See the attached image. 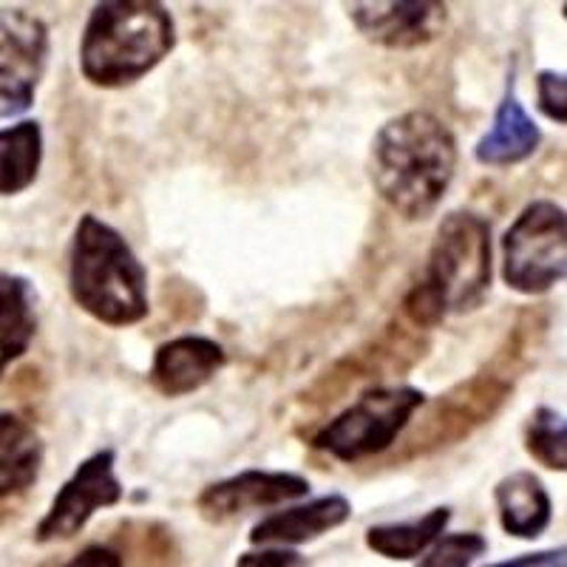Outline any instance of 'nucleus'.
I'll return each instance as SVG.
<instances>
[{
  "mask_svg": "<svg viewBox=\"0 0 567 567\" xmlns=\"http://www.w3.org/2000/svg\"><path fill=\"white\" fill-rule=\"evenodd\" d=\"M69 292L80 310L105 327H131L148 316V270L125 236L94 213L74 227Z\"/></svg>",
  "mask_w": 567,
  "mask_h": 567,
  "instance_id": "2",
  "label": "nucleus"
},
{
  "mask_svg": "<svg viewBox=\"0 0 567 567\" xmlns=\"http://www.w3.org/2000/svg\"><path fill=\"white\" fill-rule=\"evenodd\" d=\"M514 383L505 381L503 374L480 372L468 383H460L449 394L437 400L425 417L423 429L412 437L420 452L429 445H445L449 440H457L477 429L480 423L494 417V412L505 403Z\"/></svg>",
  "mask_w": 567,
  "mask_h": 567,
  "instance_id": "11",
  "label": "nucleus"
},
{
  "mask_svg": "<svg viewBox=\"0 0 567 567\" xmlns=\"http://www.w3.org/2000/svg\"><path fill=\"white\" fill-rule=\"evenodd\" d=\"M310 494V480L292 471H241L236 477L207 485L196 496V508L207 523H227L247 511L276 508Z\"/></svg>",
  "mask_w": 567,
  "mask_h": 567,
  "instance_id": "10",
  "label": "nucleus"
},
{
  "mask_svg": "<svg viewBox=\"0 0 567 567\" xmlns=\"http://www.w3.org/2000/svg\"><path fill=\"white\" fill-rule=\"evenodd\" d=\"M38 336V296L29 278L0 272V378Z\"/></svg>",
  "mask_w": 567,
  "mask_h": 567,
  "instance_id": "17",
  "label": "nucleus"
},
{
  "mask_svg": "<svg viewBox=\"0 0 567 567\" xmlns=\"http://www.w3.org/2000/svg\"><path fill=\"white\" fill-rule=\"evenodd\" d=\"M491 290V225L468 210L449 213L437 227L429 261L406 296L417 327H437L452 312L477 310Z\"/></svg>",
  "mask_w": 567,
  "mask_h": 567,
  "instance_id": "4",
  "label": "nucleus"
},
{
  "mask_svg": "<svg viewBox=\"0 0 567 567\" xmlns=\"http://www.w3.org/2000/svg\"><path fill=\"white\" fill-rule=\"evenodd\" d=\"M298 554L287 548H265V550H250L241 554L236 567H296Z\"/></svg>",
  "mask_w": 567,
  "mask_h": 567,
  "instance_id": "23",
  "label": "nucleus"
},
{
  "mask_svg": "<svg viewBox=\"0 0 567 567\" xmlns=\"http://www.w3.org/2000/svg\"><path fill=\"white\" fill-rule=\"evenodd\" d=\"M525 449L545 468L567 471V417L548 406L536 409L525 429Z\"/></svg>",
  "mask_w": 567,
  "mask_h": 567,
  "instance_id": "20",
  "label": "nucleus"
},
{
  "mask_svg": "<svg viewBox=\"0 0 567 567\" xmlns=\"http://www.w3.org/2000/svg\"><path fill=\"white\" fill-rule=\"evenodd\" d=\"M567 278V213L536 199L503 236V281L519 296H545Z\"/></svg>",
  "mask_w": 567,
  "mask_h": 567,
  "instance_id": "6",
  "label": "nucleus"
},
{
  "mask_svg": "<svg viewBox=\"0 0 567 567\" xmlns=\"http://www.w3.org/2000/svg\"><path fill=\"white\" fill-rule=\"evenodd\" d=\"M561 12H565V18H567V3H565V7H561Z\"/></svg>",
  "mask_w": 567,
  "mask_h": 567,
  "instance_id": "26",
  "label": "nucleus"
},
{
  "mask_svg": "<svg viewBox=\"0 0 567 567\" xmlns=\"http://www.w3.org/2000/svg\"><path fill=\"white\" fill-rule=\"evenodd\" d=\"M485 550H488V542H485L483 534H474V530L445 534L425 550L417 567H471Z\"/></svg>",
  "mask_w": 567,
  "mask_h": 567,
  "instance_id": "21",
  "label": "nucleus"
},
{
  "mask_svg": "<svg viewBox=\"0 0 567 567\" xmlns=\"http://www.w3.org/2000/svg\"><path fill=\"white\" fill-rule=\"evenodd\" d=\"M43 440L27 417L0 412V499L32 488L43 468Z\"/></svg>",
  "mask_w": 567,
  "mask_h": 567,
  "instance_id": "16",
  "label": "nucleus"
},
{
  "mask_svg": "<svg viewBox=\"0 0 567 567\" xmlns=\"http://www.w3.org/2000/svg\"><path fill=\"white\" fill-rule=\"evenodd\" d=\"M49 65V27L20 7H0V116L32 109Z\"/></svg>",
  "mask_w": 567,
  "mask_h": 567,
  "instance_id": "7",
  "label": "nucleus"
},
{
  "mask_svg": "<svg viewBox=\"0 0 567 567\" xmlns=\"http://www.w3.org/2000/svg\"><path fill=\"white\" fill-rule=\"evenodd\" d=\"M488 567H567V545L565 548H548V550H536V554H523L516 559L508 561H496V565Z\"/></svg>",
  "mask_w": 567,
  "mask_h": 567,
  "instance_id": "24",
  "label": "nucleus"
},
{
  "mask_svg": "<svg viewBox=\"0 0 567 567\" xmlns=\"http://www.w3.org/2000/svg\"><path fill=\"white\" fill-rule=\"evenodd\" d=\"M536 109L554 120L567 125V71H539L536 74Z\"/></svg>",
  "mask_w": 567,
  "mask_h": 567,
  "instance_id": "22",
  "label": "nucleus"
},
{
  "mask_svg": "<svg viewBox=\"0 0 567 567\" xmlns=\"http://www.w3.org/2000/svg\"><path fill=\"white\" fill-rule=\"evenodd\" d=\"M542 142L539 125L530 120L528 111L523 109L519 97H516L514 83H508L503 103L496 109L494 123L491 128L480 136L474 156L480 165L488 168H505V165H519L528 156L536 154Z\"/></svg>",
  "mask_w": 567,
  "mask_h": 567,
  "instance_id": "14",
  "label": "nucleus"
},
{
  "mask_svg": "<svg viewBox=\"0 0 567 567\" xmlns=\"http://www.w3.org/2000/svg\"><path fill=\"white\" fill-rule=\"evenodd\" d=\"M63 567H123V556L109 545H89L78 556H71Z\"/></svg>",
  "mask_w": 567,
  "mask_h": 567,
  "instance_id": "25",
  "label": "nucleus"
},
{
  "mask_svg": "<svg viewBox=\"0 0 567 567\" xmlns=\"http://www.w3.org/2000/svg\"><path fill=\"white\" fill-rule=\"evenodd\" d=\"M349 516H352V505L343 494L318 496L310 503L292 505V508L265 516L261 523L252 525L250 542L252 545L292 548V545H303V542H312L329 530L341 528Z\"/></svg>",
  "mask_w": 567,
  "mask_h": 567,
  "instance_id": "13",
  "label": "nucleus"
},
{
  "mask_svg": "<svg viewBox=\"0 0 567 567\" xmlns=\"http://www.w3.org/2000/svg\"><path fill=\"white\" fill-rule=\"evenodd\" d=\"M457 159V136L440 116L406 111L374 136L369 176L398 216L417 221L429 219L449 194Z\"/></svg>",
  "mask_w": 567,
  "mask_h": 567,
  "instance_id": "1",
  "label": "nucleus"
},
{
  "mask_svg": "<svg viewBox=\"0 0 567 567\" xmlns=\"http://www.w3.org/2000/svg\"><path fill=\"white\" fill-rule=\"evenodd\" d=\"M449 523H452V511L432 508L420 519H409V523L372 525L367 530V545L369 550H374L383 559H417L420 554H425L443 536Z\"/></svg>",
  "mask_w": 567,
  "mask_h": 567,
  "instance_id": "19",
  "label": "nucleus"
},
{
  "mask_svg": "<svg viewBox=\"0 0 567 567\" xmlns=\"http://www.w3.org/2000/svg\"><path fill=\"white\" fill-rule=\"evenodd\" d=\"M425 406V394L414 386H374L343 409L338 417L323 423L312 437V449L341 460H358L383 454L398 443L414 414Z\"/></svg>",
  "mask_w": 567,
  "mask_h": 567,
  "instance_id": "5",
  "label": "nucleus"
},
{
  "mask_svg": "<svg viewBox=\"0 0 567 567\" xmlns=\"http://www.w3.org/2000/svg\"><path fill=\"white\" fill-rule=\"evenodd\" d=\"M225 363L227 354L221 343L202 336H182L156 349L148 383L165 398H185L207 386Z\"/></svg>",
  "mask_w": 567,
  "mask_h": 567,
  "instance_id": "12",
  "label": "nucleus"
},
{
  "mask_svg": "<svg viewBox=\"0 0 567 567\" xmlns=\"http://www.w3.org/2000/svg\"><path fill=\"white\" fill-rule=\"evenodd\" d=\"M43 165V128L38 120L0 128V196H18L38 182Z\"/></svg>",
  "mask_w": 567,
  "mask_h": 567,
  "instance_id": "18",
  "label": "nucleus"
},
{
  "mask_svg": "<svg viewBox=\"0 0 567 567\" xmlns=\"http://www.w3.org/2000/svg\"><path fill=\"white\" fill-rule=\"evenodd\" d=\"M116 454L111 449L94 452L74 468L49 511L34 528V542H63L78 536L100 508H111L123 499V483L116 480Z\"/></svg>",
  "mask_w": 567,
  "mask_h": 567,
  "instance_id": "8",
  "label": "nucleus"
},
{
  "mask_svg": "<svg viewBox=\"0 0 567 567\" xmlns=\"http://www.w3.org/2000/svg\"><path fill=\"white\" fill-rule=\"evenodd\" d=\"M176 23L154 0H109L91 9L80 40V71L97 89L136 83L174 52Z\"/></svg>",
  "mask_w": 567,
  "mask_h": 567,
  "instance_id": "3",
  "label": "nucleus"
},
{
  "mask_svg": "<svg viewBox=\"0 0 567 567\" xmlns=\"http://www.w3.org/2000/svg\"><path fill=\"white\" fill-rule=\"evenodd\" d=\"M494 503L503 530L516 539H536L554 519L548 488L534 471H514L499 480L494 488Z\"/></svg>",
  "mask_w": 567,
  "mask_h": 567,
  "instance_id": "15",
  "label": "nucleus"
},
{
  "mask_svg": "<svg viewBox=\"0 0 567 567\" xmlns=\"http://www.w3.org/2000/svg\"><path fill=\"white\" fill-rule=\"evenodd\" d=\"M354 29L374 45L409 52L437 40L449 20V7L434 0H389V3H349Z\"/></svg>",
  "mask_w": 567,
  "mask_h": 567,
  "instance_id": "9",
  "label": "nucleus"
}]
</instances>
